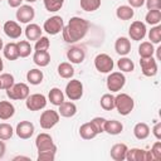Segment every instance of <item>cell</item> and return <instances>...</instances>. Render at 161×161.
I'll return each mask as SVG.
<instances>
[{"mask_svg":"<svg viewBox=\"0 0 161 161\" xmlns=\"http://www.w3.org/2000/svg\"><path fill=\"white\" fill-rule=\"evenodd\" d=\"M89 30V21L79 18V16H73L69 19L68 24L63 28L62 35L65 43L73 44L83 39Z\"/></svg>","mask_w":161,"mask_h":161,"instance_id":"6da1fadb","label":"cell"},{"mask_svg":"<svg viewBox=\"0 0 161 161\" xmlns=\"http://www.w3.org/2000/svg\"><path fill=\"white\" fill-rule=\"evenodd\" d=\"M135 101L127 93H119L114 97V108L121 116H127L133 111Z\"/></svg>","mask_w":161,"mask_h":161,"instance_id":"7a4b0ae2","label":"cell"},{"mask_svg":"<svg viewBox=\"0 0 161 161\" xmlns=\"http://www.w3.org/2000/svg\"><path fill=\"white\" fill-rule=\"evenodd\" d=\"M30 94L29 86L26 83H14L13 87L6 89V96L13 101H23L26 99V97Z\"/></svg>","mask_w":161,"mask_h":161,"instance_id":"3957f363","label":"cell"},{"mask_svg":"<svg viewBox=\"0 0 161 161\" xmlns=\"http://www.w3.org/2000/svg\"><path fill=\"white\" fill-rule=\"evenodd\" d=\"M63 28H64V21H63V18L59 15H53L48 18L43 24V30L50 35L59 34L63 30Z\"/></svg>","mask_w":161,"mask_h":161,"instance_id":"277c9868","label":"cell"},{"mask_svg":"<svg viewBox=\"0 0 161 161\" xmlns=\"http://www.w3.org/2000/svg\"><path fill=\"white\" fill-rule=\"evenodd\" d=\"M107 88L111 92H119L126 84V77L122 72H111L107 77Z\"/></svg>","mask_w":161,"mask_h":161,"instance_id":"5b68a950","label":"cell"},{"mask_svg":"<svg viewBox=\"0 0 161 161\" xmlns=\"http://www.w3.org/2000/svg\"><path fill=\"white\" fill-rule=\"evenodd\" d=\"M94 67L99 73H111L113 70L114 63L108 54L101 53V54H97L94 58Z\"/></svg>","mask_w":161,"mask_h":161,"instance_id":"8992f818","label":"cell"},{"mask_svg":"<svg viewBox=\"0 0 161 161\" xmlns=\"http://www.w3.org/2000/svg\"><path fill=\"white\" fill-rule=\"evenodd\" d=\"M65 96L70 101H78L83 96V83L78 79H70L65 86Z\"/></svg>","mask_w":161,"mask_h":161,"instance_id":"52a82bcc","label":"cell"},{"mask_svg":"<svg viewBox=\"0 0 161 161\" xmlns=\"http://www.w3.org/2000/svg\"><path fill=\"white\" fill-rule=\"evenodd\" d=\"M59 113L54 109H47L44 111L42 114H40V118H39V123H40V127L44 128V130H50L53 128L58 122H59Z\"/></svg>","mask_w":161,"mask_h":161,"instance_id":"ba28073f","label":"cell"},{"mask_svg":"<svg viewBox=\"0 0 161 161\" xmlns=\"http://www.w3.org/2000/svg\"><path fill=\"white\" fill-rule=\"evenodd\" d=\"M25 106L29 111H40L47 106V97L42 93L29 94L25 99Z\"/></svg>","mask_w":161,"mask_h":161,"instance_id":"9c48e42d","label":"cell"},{"mask_svg":"<svg viewBox=\"0 0 161 161\" xmlns=\"http://www.w3.org/2000/svg\"><path fill=\"white\" fill-rule=\"evenodd\" d=\"M141 72L145 77H155L157 74V60L153 57L140 59Z\"/></svg>","mask_w":161,"mask_h":161,"instance_id":"30bf717a","label":"cell"},{"mask_svg":"<svg viewBox=\"0 0 161 161\" xmlns=\"http://www.w3.org/2000/svg\"><path fill=\"white\" fill-rule=\"evenodd\" d=\"M35 147L38 152L40 151H47V150H57L55 143L53 142V138L49 133H39L35 138Z\"/></svg>","mask_w":161,"mask_h":161,"instance_id":"8fae6325","label":"cell"},{"mask_svg":"<svg viewBox=\"0 0 161 161\" xmlns=\"http://www.w3.org/2000/svg\"><path fill=\"white\" fill-rule=\"evenodd\" d=\"M147 29H146V24L140 21V20H135L128 29V35L132 40H142L146 36Z\"/></svg>","mask_w":161,"mask_h":161,"instance_id":"7c38bea8","label":"cell"},{"mask_svg":"<svg viewBox=\"0 0 161 161\" xmlns=\"http://www.w3.org/2000/svg\"><path fill=\"white\" fill-rule=\"evenodd\" d=\"M126 160L127 161H152L153 157L150 151L142 150V148H128L126 153Z\"/></svg>","mask_w":161,"mask_h":161,"instance_id":"4fadbf2b","label":"cell"},{"mask_svg":"<svg viewBox=\"0 0 161 161\" xmlns=\"http://www.w3.org/2000/svg\"><path fill=\"white\" fill-rule=\"evenodd\" d=\"M16 20L23 24L30 23L35 16V10L30 5H20L16 10Z\"/></svg>","mask_w":161,"mask_h":161,"instance_id":"5bb4252c","label":"cell"},{"mask_svg":"<svg viewBox=\"0 0 161 161\" xmlns=\"http://www.w3.org/2000/svg\"><path fill=\"white\" fill-rule=\"evenodd\" d=\"M34 131H35L34 125L30 121H20L16 125V128H15V132H16L18 137H20L23 140L30 138L34 135Z\"/></svg>","mask_w":161,"mask_h":161,"instance_id":"9a60e30c","label":"cell"},{"mask_svg":"<svg viewBox=\"0 0 161 161\" xmlns=\"http://www.w3.org/2000/svg\"><path fill=\"white\" fill-rule=\"evenodd\" d=\"M3 29H4V33H5L10 39H18V38L21 35V33H23V29L20 28V25H19L16 21H14V20H8V21H5Z\"/></svg>","mask_w":161,"mask_h":161,"instance_id":"2e32d148","label":"cell"},{"mask_svg":"<svg viewBox=\"0 0 161 161\" xmlns=\"http://www.w3.org/2000/svg\"><path fill=\"white\" fill-rule=\"evenodd\" d=\"M67 58L73 64H80L86 58V52L80 47H72L67 52Z\"/></svg>","mask_w":161,"mask_h":161,"instance_id":"e0dca14e","label":"cell"},{"mask_svg":"<svg viewBox=\"0 0 161 161\" xmlns=\"http://www.w3.org/2000/svg\"><path fill=\"white\" fill-rule=\"evenodd\" d=\"M114 50L121 57L127 55L131 52V42H130V39L126 38V36L117 38L116 39V43H114Z\"/></svg>","mask_w":161,"mask_h":161,"instance_id":"ac0fdd59","label":"cell"},{"mask_svg":"<svg viewBox=\"0 0 161 161\" xmlns=\"http://www.w3.org/2000/svg\"><path fill=\"white\" fill-rule=\"evenodd\" d=\"M127 150H128V147L126 143H116L111 147L109 153L114 161H123V160H126Z\"/></svg>","mask_w":161,"mask_h":161,"instance_id":"d6986e66","label":"cell"},{"mask_svg":"<svg viewBox=\"0 0 161 161\" xmlns=\"http://www.w3.org/2000/svg\"><path fill=\"white\" fill-rule=\"evenodd\" d=\"M33 62L38 67H47L50 63V54L48 50H35L33 55Z\"/></svg>","mask_w":161,"mask_h":161,"instance_id":"ffe728a7","label":"cell"},{"mask_svg":"<svg viewBox=\"0 0 161 161\" xmlns=\"http://www.w3.org/2000/svg\"><path fill=\"white\" fill-rule=\"evenodd\" d=\"M15 107L9 101H0V119H9L14 116Z\"/></svg>","mask_w":161,"mask_h":161,"instance_id":"44dd1931","label":"cell"},{"mask_svg":"<svg viewBox=\"0 0 161 161\" xmlns=\"http://www.w3.org/2000/svg\"><path fill=\"white\" fill-rule=\"evenodd\" d=\"M59 111H58V113H59V116H62V117H67V118H69V117H73L75 113H77V106L73 103V102H63V103H60L59 106Z\"/></svg>","mask_w":161,"mask_h":161,"instance_id":"7402d4cb","label":"cell"},{"mask_svg":"<svg viewBox=\"0 0 161 161\" xmlns=\"http://www.w3.org/2000/svg\"><path fill=\"white\" fill-rule=\"evenodd\" d=\"M123 131V125L117 119H107L104 123V132L108 135H119Z\"/></svg>","mask_w":161,"mask_h":161,"instance_id":"603a6c76","label":"cell"},{"mask_svg":"<svg viewBox=\"0 0 161 161\" xmlns=\"http://www.w3.org/2000/svg\"><path fill=\"white\" fill-rule=\"evenodd\" d=\"M97 131L96 128L93 127V125L91 122H86L83 123L80 127H79V136L83 138V140H92L97 136Z\"/></svg>","mask_w":161,"mask_h":161,"instance_id":"cb8c5ba5","label":"cell"},{"mask_svg":"<svg viewBox=\"0 0 161 161\" xmlns=\"http://www.w3.org/2000/svg\"><path fill=\"white\" fill-rule=\"evenodd\" d=\"M133 135L137 140H145L150 136V127L145 122H138L133 127Z\"/></svg>","mask_w":161,"mask_h":161,"instance_id":"d4e9b609","label":"cell"},{"mask_svg":"<svg viewBox=\"0 0 161 161\" xmlns=\"http://www.w3.org/2000/svg\"><path fill=\"white\" fill-rule=\"evenodd\" d=\"M116 16L119 20H131L135 16V10L130 5H121L116 10Z\"/></svg>","mask_w":161,"mask_h":161,"instance_id":"484cf974","label":"cell"},{"mask_svg":"<svg viewBox=\"0 0 161 161\" xmlns=\"http://www.w3.org/2000/svg\"><path fill=\"white\" fill-rule=\"evenodd\" d=\"M3 52H4V57L8 60H15L19 58V49L16 43H8L6 45H4Z\"/></svg>","mask_w":161,"mask_h":161,"instance_id":"4316f807","label":"cell"},{"mask_svg":"<svg viewBox=\"0 0 161 161\" xmlns=\"http://www.w3.org/2000/svg\"><path fill=\"white\" fill-rule=\"evenodd\" d=\"M43 78H44V74H43V72H42L40 69H38V68H33V69L28 70V73H26V80H28L30 84H33V86L40 84V83L43 82Z\"/></svg>","mask_w":161,"mask_h":161,"instance_id":"83f0119b","label":"cell"},{"mask_svg":"<svg viewBox=\"0 0 161 161\" xmlns=\"http://www.w3.org/2000/svg\"><path fill=\"white\" fill-rule=\"evenodd\" d=\"M42 28L38 24H28L25 28V36L28 40H36L42 36Z\"/></svg>","mask_w":161,"mask_h":161,"instance_id":"f1b7e54d","label":"cell"},{"mask_svg":"<svg viewBox=\"0 0 161 161\" xmlns=\"http://www.w3.org/2000/svg\"><path fill=\"white\" fill-rule=\"evenodd\" d=\"M58 74L64 79H70L74 75V68L70 63L63 62L58 65Z\"/></svg>","mask_w":161,"mask_h":161,"instance_id":"f546056e","label":"cell"},{"mask_svg":"<svg viewBox=\"0 0 161 161\" xmlns=\"http://www.w3.org/2000/svg\"><path fill=\"white\" fill-rule=\"evenodd\" d=\"M48 99L50 101L52 104L59 106L60 103L64 102V93H63L59 88L54 87V88H52V89L49 91V93H48Z\"/></svg>","mask_w":161,"mask_h":161,"instance_id":"4dcf8cb0","label":"cell"},{"mask_svg":"<svg viewBox=\"0 0 161 161\" xmlns=\"http://www.w3.org/2000/svg\"><path fill=\"white\" fill-rule=\"evenodd\" d=\"M155 48L151 42H142L138 47V55L140 58H150L153 57Z\"/></svg>","mask_w":161,"mask_h":161,"instance_id":"1f68e13d","label":"cell"},{"mask_svg":"<svg viewBox=\"0 0 161 161\" xmlns=\"http://www.w3.org/2000/svg\"><path fill=\"white\" fill-rule=\"evenodd\" d=\"M117 67H118V69H119L122 73H130V72H133V69H135L133 62H132L130 58H127L126 55H125V57H121V58L118 59Z\"/></svg>","mask_w":161,"mask_h":161,"instance_id":"d6a6232c","label":"cell"},{"mask_svg":"<svg viewBox=\"0 0 161 161\" xmlns=\"http://www.w3.org/2000/svg\"><path fill=\"white\" fill-rule=\"evenodd\" d=\"M145 20L150 25H158V23L161 21V10H157V9L148 10L145 16Z\"/></svg>","mask_w":161,"mask_h":161,"instance_id":"836d02e7","label":"cell"},{"mask_svg":"<svg viewBox=\"0 0 161 161\" xmlns=\"http://www.w3.org/2000/svg\"><path fill=\"white\" fill-rule=\"evenodd\" d=\"M99 103L104 111H112L114 108V96H112L111 93H106L101 97Z\"/></svg>","mask_w":161,"mask_h":161,"instance_id":"e575fe53","label":"cell"},{"mask_svg":"<svg viewBox=\"0 0 161 161\" xmlns=\"http://www.w3.org/2000/svg\"><path fill=\"white\" fill-rule=\"evenodd\" d=\"M64 1L65 0H43L44 8L49 13H55V11L60 10L62 6H63V4H64Z\"/></svg>","mask_w":161,"mask_h":161,"instance_id":"d590c367","label":"cell"},{"mask_svg":"<svg viewBox=\"0 0 161 161\" xmlns=\"http://www.w3.org/2000/svg\"><path fill=\"white\" fill-rule=\"evenodd\" d=\"M14 135V130L11 127V125L4 122V123H0V140L3 141H6V140H10Z\"/></svg>","mask_w":161,"mask_h":161,"instance_id":"8d00e7d4","label":"cell"},{"mask_svg":"<svg viewBox=\"0 0 161 161\" xmlns=\"http://www.w3.org/2000/svg\"><path fill=\"white\" fill-rule=\"evenodd\" d=\"M18 44V49H19V57L20 58H26L30 55L31 53V45L28 40H20L16 43Z\"/></svg>","mask_w":161,"mask_h":161,"instance_id":"74e56055","label":"cell"},{"mask_svg":"<svg viewBox=\"0 0 161 161\" xmlns=\"http://www.w3.org/2000/svg\"><path fill=\"white\" fill-rule=\"evenodd\" d=\"M148 39L152 44H160L161 42V25H153L148 31Z\"/></svg>","mask_w":161,"mask_h":161,"instance_id":"f35d334b","label":"cell"},{"mask_svg":"<svg viewBox=\"0 0 161 161\" xmlns=\"http://www.w3.org/2000/svg\"><path fill=\"white\" fill-rule=\"evenodd\" d=\"M101 6V0H80V8L84 11H96Z\"/></svg>","mask_w":161,"mask_h":161,"instance_id":"ab89813d","label":"cell"},{"mask_svg":"<svg viewBox=\"0 0 161 161\" xmlns=\"http://www.w3.org/2000/svg\"><path fill=\"white\" fill-rule=\"evenodd\" d=\"M14 75L10 73H1L0 74V82H1V88L3 89H9L10 87L14 86Z\"/></svg>","mask_w":161,"mask_h":161,"instance_id":"60d3db41","label":"cell"},{"mask_svg":"<svg viewBox=\"0 0 161 161\" xmlns=\"http://www.w3.org/2000/svg\"><path fill=\"white\" fill-rule=\"evenodd\" d=\"M57 150H47V151H40L38 152V161H53L55 158Z\"/></svg>","mask_w":161,"mask_h":161,"instance_id":"b9f144b4","label":"cell"},{"mask_svg":"<svg viewBox=\"0 0 161 161\" xmlns=\"http://www.w3.org/2000/svg\"><path fill=\"white\" fill-rule=\"evenodd\" d=\"M50 47V42L47 36H40L39 39L35 40V45H34V49L35 50H48Z\"/></svg>","mask_w":161,"mask_h":161,"instance_id":"7bdbcfd3","label":"cell"},{"mask_svg":"<svg viewBox=\"0 0 161 161\" xmlns=\"http://www.w3.org/2000/svg\"><path fill=\"white\" fill-rule=\"evenodd\" d=\"M106 121H107V119H106L104 117H94V118L91 121V123L93 125V127L96 128V131H97L98 135L104 132V123H106Z\"/></svg>","mask_w":161,"mask_h":161,"instance_id":"ee69618b","label":"cell"},{"mask_svg":"<svg viewBox=\"0 0 161 161\" xmlns=\"http://www.w3.org/2000/svg\"><path fill=\"white\" fill-rule=\"evenodd\" d=\"M150 152H151V155H152V157H153L155 161L161 160V141H160V140H157V141L152 145Z\"/></svg>","mask_w":161,"mask_h":161,"instance_id":"f6af8a7d","label":"cell"},{"mask_svg":"<svg viewBox=\"0 0 161 161\" xmlns=\"http://www.w3.org/2000/svg\"><path fill=\"white\" fill-rule=\"evenodd\" d=\"M145 4L147 10H153V9L161 10V0H145Z\"/></svg>","mask_w":161,"mask_h":161,"instance_id":"bcb514c9","label":"cell"},{"mask_svg":"<svg viewBox=\"0 0 161 161\" xmlns=\"http://www.w3.org/2000/svg\"><path fill=\"white\" fill-rule=\"evenodd\" d=\"M152 133L156 137V140H161V122H157L153 128H152Z\"/></svg>","mask_w":161,"mask_h":161,"instance_id":"7dc6e473","label":"cell"},{"mask_svg":"<svg viewBox=\"0 0 161 161\" xmlns=\"http://www.w3.org/2000/svg\"><path fill=\"white\" fill-rule=\"evenodd\" d=\"M131 8H141L145 4V0H128Z\"/></svg>","mask_w":161,"mask_h":161,"instance_id":"c3c4849f","label":"cell"},{"mask_svg":"<svg viewBox=\"0 0 161 161\" xmlns=\"http://www.w3.org/2000/svg\"><path fill=\"white\" fill-rule=\"evenodd\" d=\"M24 0H8V4L10 8H19Z\"/></svg>","mask_w":161,"mask_h":161,"instance_id":"681fc988","label":"cell"},{"mask_svg":"<svg viewBox=\"0 0 161 161\" xmlns=\"http://www.w3.org/2000/svg\"><path fill=\"white\" fill-rule=\"evenodd\" d=\"M5 151H6V146H5V143L3 142V140H0V158L4 157Z\"/></svg>","mask_w":161,"mask_h":161,"instance_id":"f907efd6","label":"cell"},{"mask_svg":"<svg viewBox=\"0 0 161 161\" xmlns=\"http://www.w3.org/2000/svg\"><path fill=\"white\" fill-rule=\"evenodd\" d=\"M14 161H18V160H30L28 156H16V157H14L13 158Z\"/></svg>","mask_w":161,"mask_h":161,"instance_id":"816d5d0a","label":"cell"},{"mask_svg":"<svg viewBox=\"0 0 161 161\" xmlns=\"http://www.w3.org/2000/svg\"><path fill=\"white\" fill-rule=\"evenodd\" d=\"M156 50H157V59H160V58H161V54H160V50H161V47H158V48H157Z\"/></svg>","mask_w":161,"mask_h":161,"instance_id":"f5cc1de1","label":"cell"},{"mask_svg":"<svg viewBox=\"0 0 161 161\" xmlns=\"http://www.w3.org/2000/svg\"><path fill=\"white\" fill-rule=\"evenodd\" d=\"M4 69V63H3V59H1V57H0V72Z\"/></svg>","mask_w":161,"mask_h":161,"instance_id":"db71d44e","label":"cell"},{"mask_svg":"<svg viewBox=\"0 0 161 161\" xmlns=\"http://www.w3.org/2000/svg\"><path fill=\"white\" fill-rule=\"evenodd\" d=\"M3 48H4V42H3V39L0 38V50H3Z\"/></svg>","mask_w":161,"mask_h":161,"instance_id":"11a10c76","label":"cell"},{"mask_svg":"<svg viewBox=\"0 0 161 161\" xmlns=\"http://www.w3.org/2000/svg\"><path fill=\"white\" fill-rule=\"evenodd\" d=\"M25 1H28V3H30V4H31V3H35L36 0H25Z\"/></svg>","mask_w":161,"mask_h":161,"instance_id":"9f6ffc18","label":"cell"},{"mask_svg":"<svg viewBox=\"0 0 161 161\" xmlns=\"http://www.w3.org/2000/svg\"><path fill=\"white\" fill-rule=\"evenodd\" d=\"M0 89H1V82H0Z\"/></svg>","mask_w":161,"mask_h":161,"instance_id":"6f0895ef","label":"cell"},{"mask_svg":"<svg viewBox=\"0 0 161 161\" xmlns=\"http://www.w3.org/2000/svg\"><path fill=\"white\" fill-rule=\"evenodd\" d=\"M0 1H1V0H0Z\"/></svg>","mask_w":161,"mask_h":161,"instance_id":"680465c9","label":"cell"}]
</instances>
